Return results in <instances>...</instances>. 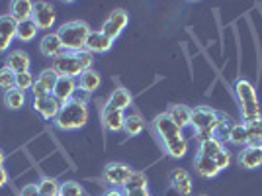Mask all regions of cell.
<instances>
[{"label":"cell","mask_w":262,"mask_h":196,"mask_svg":"<svg viewBox=\"0 0 262 196\" xmlns=\"http://www.w3.org/2000/svg\"><path fill=\"white\" fill-rule=\"evenodd\" d=\"M153 130H155V133L159 135L161 143H163L164 151L168 153L170 157L182 159L186 153H188L190 143H188V140L184 138L182 130L176 126L174 122L170 120V116H168L166 112L159 114L153 120Z\"/></svg>","instance_id":"obj_1"},{"label":"cell","mask_w":262,"mask_h":196,"mask_svg":"<svg viewBox=\"0 0 262 196\" xmlns=\"http://www.w3.org/2000/svg\"><path fill=\"white\" fill-rule=\"evenodd\" d=\"M88 122V106L86 102L73 98L61 106V112L55 120V128L61 131H77L82 130Z\"/></svg>","instance_id":"obj_2"},{"label":"cell","mask_w":262,"mask_h":196,"mask_svg":"<svg viewBox=\"0 0 262 196\" xmlns=\"http://www.w3.org/2000/svg\"><path fill=\"white\" fill-rule=\"evenodd\" d=\"M94 63V55L84 51L78 53H63L61 57L53 59V71L59 76L67 79H78L84 71H90Z\"/></svg>","instance_id":"obj_3"},{"label":"cell","mask_w":262,"mask_h":196,"mask_svg":"<svg viewBox=\"0 0 262 196\" xmlns=\"http://www.w3.org/2000/svg\"><path fill=\"white\" fill-rule=\"evenodd\" d=\"M235 96L239 100L243 124H251V122H256L258 118H262L258 94H256V88L252 87V83L245 81V79H239L235 83Z\"/></svg>","instance_id":"obj_4"},{"label":"cell","mask_w":262,"mask_h":196,"mask_svg":"<svg viewBox=\"0 0 262 196\" xmlns=\"http://www.w3.org/2000/svg\"><path fill=\"white\" fill-rule=\"evenodd\" d=\"M90 32L92 30H90V26L86 22L73 20V22L63 24L55 33L59 35V40H61L67 53H78V51H84Z\"/></svg>","instance_id":"obj_5"},{"label":"cell","mask_w":262,"mask_h":196,"mask_svg":"<svg viewBox=\"0 0 262 196\" xmlns=\"http://www.w3.org/2000/svg\"><path fill=\"white\" fill-rule=\"evenodd\" d=\"M219 112L209 106H196L192 108V118H190V128L194 130V138L198 143L206 142L213 138V130L217 126Z\"/></svg>","instance_id":"obj_6"},{"label":"cell","mask_w":262,"mask_h":196,"mask_svg":"<svg viewBox=\"0 0 262 196\" xmlns=\"http://www.w3.org/2000/svg\"><path fill=\"white\" fill-rule=\"evenodd\" d=\"M131 174H133V169L127 163L112 161L102 169V183H106L110 188H123Z\"/></svg>","instance_id":"obj_7"},{"label":"cell","mask_w":262,"mask_h":196,"mask_svg":"<svg viewBox=\"0 0 262 196\" xmlns=\"http://www.w3.org/2000/svg\"><path fill=\"white\" fill-rule=\"evenodd\" d=\"M127 22H129L127 12L121 10V8H118V10H114L108 18H106V22L102 24V30H100V32L104 33L108 40L116 42V40L121 35V32L127 28Z\"/></svg>","instance_id":"obj_8"},{"label":"cell","mask_w":262,"mask_h":196,"mask_svg":"<svg viewBox=\"0 0 262 196\" xmlns=\"http://www.w3.org/2000/svg\"><path fill=\"white\" fill-rule=\"evenodd\" d=\"M57 14L51 2H33V14L32 22L37 26V30H49L53 28Z\"/></svg>","instance_id":"obj_9"},{"label":"cell","mask_w":262,"mask_h":196,"mask_svg":"<svg viewBox=\"0 0 262 196\" xmlns=\"http://www.w3.org/2000/svg\"><path fill=\"white\" fill-rule=\"evenodd\" d=\"M61 102L53 96V94H47L43 98H35L33 100V110L37 112V114H41V118L47 122H55L57 120V116H59V112H61Z\"/></svg>","instance_id":"obj_10"},{"label":"cell","mask_w":262,"mask_h":196,"mask_svg":"<svg viewBox=\"0 0 262 196\" xmlns=\"http://www.w3.org/2000/svg\"><path fill=\"white\" fill-rule=\"evenodd\" d=\"M168 183L174 188L180 196H190L192 194V188H194V183H192V177L186 169H174L168 174Z\"/></svg>","instance_id":"obj_11"},{"label":"cell","mask_w":262,"mask_h":196,"mask_svg":"<svg viewBox=\"0 0 262 196\" xmlns=\"http://www.w3.org/2000/svg\"><path fill=\"white\" fill-rule=\"evenodd\" d=\"M4 67H8L14 75H20V73H26L30 71L32 67V61H30V55L22 51V49H14L6 55V61H4Z\"/></svg>","instance_id":"obj_12"},{"label":"cell","mask_w":262,"mask_h":196,"mask_svg":"<svg viewBox=\"0 0 262 196\" xmlns=\"http://www.w3.org/2000/svg\"><path fill=\"white\" fill-rule=\"evenodd\" d=\"M39 51L43 57H49V59H57V57H61L63 53H67L63 44H61V40H59V35L57 33H45L43 37H41V42H39Z\"/></svg>","instance_id":"obj_13"},{"label":"cell","mask_w":262,"mask_h":196,"mask_svg":"<svg viewBox=\"0 0 262 196\" xmlns=\"http://www.w3.org/2000/svg\"><path fill=\"white\" fill-rule=\"evenodd\" d=\"M237 163L243 167V169H260L262 167V149L260 147H251V145H247V147H243L241 153L237 155Z\"/></svg>","instance_id":"obj_14"},{"label":"cell","mask_w":262,"mask_h":196,"mask_svg":"<svg viewBox=\"0 0 262 196\" xmlns=\"http://www.w3.org/2000/svg\"><path fill=\"white\" fill-rule=\"evenodd\" d=\"M78 92V87H77V81L75 79H67V76H59V81H57V85L53 88V96L61 102V104H65L69 100H73L75 94Z\"/></svg>","instance_id":"obj_15"},{"label":"cell","mask_w":262,"mask_h":196,"mask_svg":"<svg viewBox=\"0 0 262 196\" xmlns=\"http://www.w3.org/2000/svg\"><path fill=\"white\" fill-rule=\"evenodd\" d=\"M131 104H133V96H131L129 90H127V88H123V87H118L112 94H110L108 102H106V106H104V108L125 112Z\"/></svg>","instance_id":"obj_16"},{"label":"cell","mask_w":262,"mask_h":196,"mask_svg":"<svg viewBox=\"0 0 262 196\" xmlns=\"http://www.w3.org/2000/svg\"><path fill=\"white\" fill-rule=\"evenodd\" d=\"M112 45H114V42L108 40L102 32H90V35H88V40H86V47H84V49L92 55L94 53H106V51L112 49Z\"/></svg>","instance_id":"obj_17"},{"label":"cell","mask_w":262,"mask_h":196,"mask_svg":"<svg viewBox=\"0 0 262 196\" xmlns=\"http://www.w3.org/2000/svg\"><path fill=\"white\" fill-rule=\"evenodd\" d=\"M100 85H102V76H100V73H96V71H84L82 75L77 79V87L80 92H84V94H92V92H96L100 88Z\"/></svg>","instance_id":"obj_18"},{"label":"cell","mask_w":262,"mask_h":196,"mask_svg":"<svg viewBox=\"0 0 262 196\" xmlns=\"http://www.w3.org/2000/svg\"><path fill=\"white\" fill-rule=\"evenodd\" d=\"M123 122H125V112H118V110H102V124L104 128L112 133L123 131Z\"/></svg>","instance_id":"obj_19"},{"label":"cell","mask_w":262,"mask_h":196,"mask_svg":"<svg viewBox=\"0 0 262 196\" xmlns=\"http://www.w3.org/2000/svg\"><path fill=\"white\" fill-rule=\"evenodd\" d=\"M8 14H10L18 24L28 22V20H32L33 2H30V0H14L10 4V12H8Z\"/></svg>","instance_id":"obj_20"},{"label":"cell","mask_w":262,"mask_h":196,"mask_svg":"<svg viewBox=\"0 0 262 196\" xmlns=\"http://www.w3.org/2000/svg\"><path fill=\"white\" fill-rule=\"evenodd\" d=\"M166 114L170 116V120L174 122L182 131H184L186 128H190V118H192V108H190V106L174 104V106H170V110H168Z\"/></svg>","instance_id":"obj_21"},{"label":"cell","mask_w":262,"mask_h":196,"mask_svg":"<svg viewBox=\"0 0 262 196\" xmlns=\"http://www.w3.org/2000/svg\"><path fill=\"white\" fill-rule=\"evenodd\" d=\"M194 169H196V173L200 174V177H204V179H215V177L221 173L213 159L202 157V155H198V153H196V157H194Z\"/></svg>","instance_id":"obj_22"},{"label":"cell","mask_w":262,"mask_h":196,"mask_svg":"<svg viewBox=\"0 0 262 196\" xmlns=\"http://www.w3.org/2000/svg\"><path fill=\"white\" fill-rule=\"evenodd\" d=\"M223 149H225V143H221L215 138H209L206 142L198 143V155L208 157V159H215Z\"/></svg>","instance_id":"obj_23"},{"label":"cell","mask_w":262,"mask_h":196,"mask_svg":"<svg viewBox=\"0 0 262 196\" xmlns=\"http://www.w3.org/2000/svg\"><path fill=\"white\" fill-rule=\"evenodd\" d=\"M233 126H235V122L231 120L227 114H221V112H219V120H217L215 130H213V138H215V140H219L221 143L229 142V135H231Z\"/></svg>","instance_id":"obj_24"},{"label":"cell","mask_w":262,"mask_h":196,"mask_svg":"<svg viewBox=\"0 0 262 196\" xmlns=\"http://www.w3.org/2000/svg\"><path fill=\"white\" fill-rule=\"evenodd\" d=\"M143 130H145V122H143V118L139 114H127V116H125V122H123V131H125V135L135 138V135H139Z\"/></svg>","instance_id":"obj_25"},{"label":"cell","mask_w":262,"mask_h":196,"mask_svg":"<svg viewBox=\"0 0 262 196\" xmlns=\"http://www.w3.org/2000/svg\"><path fill=\"white\" fill-rule=\"evenodd\" d=\"M247 126V145L251 147H260L262 145V118L256 122L245 124Z\"/></svg>","instance_id":"obj_26"},{"label":"cell","mask_w":262,"mask_h":196,"mask_svg":"<svg viewBox=\"0 0 262 196\" xmlns=\"http://www.w3.org/2000/svg\"><path fill=\"white\" fill-rule=\"evenodd\" d=\"M57 81H59V75L53 71V67L43 69V71L37 75V79H35V83H37L39 87H43L49 94H53V88H55V85H57Z\"/></svg>","instance_id":"obj_27"},{"label":"cell","mask_w":262,"mask_h":196,"mask_svg":"<svg viewBox=\"0 0 262 196\" xmlns=\"http://www.w3.org/2000/svg\"><path fill=\"white\" fill-rule=\"evenodd\" d=\"M16 30H18V22L12 18L10 14H0V35L6 40H16Z\"/></svg>","instance_id":"obj_28"},{"label":"cell","mask_w":262,"mask_h":196,"mask_svg":"<svg viewBox=\"0 0 262 196\" xmlns=\"http://www.w3.org/2000/svg\"><path fill=\"white\" fill-rule=\"evenodd\" d=\"M37 35V26L28 20V22L18 24V30H16V40L22 42V44H28V42H33Z\"/></svg>","instance_id":"obj_29"},{"label":"cell","mask_w":262,"mask_h":196,"mask_svg":"<svg viewBox=\"0 0 262 196\" xmlns=\"http://www.w3.org/2000/svg\"><path fill=\"white\" fill-rule=\"evenodd\" d=\"M37 190H39L41 196H59L61 183L55 181L53 177H43V179L37 183Z\"/></svg>","instance_id":"obj_30"},{"label":"cell","mask_w":262,"mask_h":196,"mask_svg":"<svg viewBox=\"0 0 262 196\" xmlns=\"http://www.w3.org/2000/svg\"><path fill=\"white\" fill-rule=\"evenodd\" d=\"M229 143L231 145H235V147H247V126L239 122V124H235L233 126V130H231V135H229Z\"/></svg>","instance_id":"obj_31"},{"label":"cell","mask_w":262,"mask_h":196,"mask_svg":"<svg viewBox=\"0 0 262 196\" xmlns=\"http://www.w3.org/2000/svg\"><path fill=\"white\" fill-rule=\"evenodd\" d=\"M139 188H149V179H147V173H143V171H133V174L123 186V190H139Z\"/></svg>","instance_id":"obj_32"},{"label":"cell","mask_w":262,"mask_h":196,"mask_svg":"<svg viewBox=\"0 0 262 196\" xmlns=\"http://www.w3.org/2000/svg\"><path fill=\"white\" fill-rule=\"evenodd\" d=\"M4 104H6L10 110H20L24 104H26V92L18 90V88H14V90H10V92H6V94H4Z\"/></svg>","instance_id":"obj_33"},{"label":"cell","mask_w":262,"mask_h":196,"mask_svg":"<svg viewBox=\"0 0 262 196\" xmlns=\"http://www.w3.org/2000/svg\"><path fill=\"white\" fill-rule=\"evenodd\" d=\"M16 88V75L12 73L8 67H0V90H4V94L6 92H10Z\"/></svg>","instance_id":"obj_34"},{"label":"cell","mask_w":262,"mask_h":196,"mask_svg":"<svg viewBox=\"0 0 262 196\" xmlns=\"http://www.w3.org/2000/svg\"><path fill=\"white\" fill-rule=\"evenodd\" d=\"M59 196H86V194H84V188L78 185L77 181H65V183H61Z\"/></svg>","instance_id":"obj_35"},{"label":"cell","mask_w":262,"mask_h":196,"mask_svg":"<svg viewBox=\"0 0 262 196\" xmlns=\"http://www.w3.org/2000/svg\"><path fill=\"white\" fill-rule=\"evenodd\" d=\"M33 85H35V79L30 71H26V73H20V75H16V88L18 90H22V92H32Z\"/></svg>","instance_id":"obj_36"},{"label":"cell","mask_w":262,"mask_h":196,"mask_svg":"<svg viewBox=\"0 0 262 196\" xmlns=\"http://www.w3.org/2000/svg\"><path fill=\"white\" fill-rule=\"evenodd\" d=\"M213 161H215L219 171H225V169H229V165H231V153L227 151V149H223Z\"/></svg>","instance_id":"obj_37"},{"label":"cell","mask_w":262,"mask_h":196,"mask_svg":"<svg viewBox=\"0 0 262 196\" xmlns=\"http://www.w3.org/2000/svg\"><path fill=\"white\" fill-rule=\"evenodd\" d=\"M20 196H41V194H39V190H37V185H26L22 188Z\"/></svg>","instance_id":"obj_38"},{"label":"cell","mask_w":262,"mask_h":196,"mask_svg":"<svg viewBox=\"0 0 262 196\" xmlns=\"http://www.w3.org/2000/svg\"><path fill=\"white\" fill-rule=\"evenodd\" d=\"M47 94H49V92H47V90H45L43 87H39L37 83L33 85V88H32V96H33V100H35V98H43V96H47Z\"/></svg>","instance_id":"obj_39"},{"label":"cell","mask_w":262,"mask_h":196,"mask_svg":"<svg viewBox=\"0 0 262 196\" xmlns=\"http://www.w3.org/2000/svg\"><path fill=\"white\" fill-rule=\"evenodd\" d=\"M123 196H151L149 188H139V190H123Z\"/></svg>","instance_id":"obj_40"},{"label":"cell","mask_w":262,"mask_h":196,"mask_svg":"<svg viewBox=\"0 0 262 196\" xmlns=\"http://www.w3.org/2000/svg\"><path fill=\"white\" fill-rule=\"evenodd\" d=\"M10 45H12V40H6V37H2V35H0V53H4Z\"/></svg>","instance_id":"obj_41"},{"label":"cell","mask_w":262,"mask_h":196,"mask_svg":"<svg viewBox=\"0 0 262 196\" xmlns=\"http://www.w3.org/2000/svg\"><path fill=\"white\" fill-rule=\"evenodd\" d=\"M8 183V173H6V169H4V165L0 167V188Z\"/></svg>","instance_id":"obj_42"},{"label":"cell","mask_w":262,"mask_h":196,"mask_svg":"<svg viewBox=\"0 0 262 196\" xmlns=\"http://www.w3.org/2000/svg\"><path fill=\"white\" fill-rule=\"evenodd\" d=\"M102 196H123V190H120V188H108Z\"/></svg>","instance_id":"obj_43"},{"label":"cell","mask_w":262,"mask_h":196,"mask_svg":"<svg viewBox=\"0 0 262 196\" xmlns=\"http://www.w3.org/2000/svg\"><path fill=\"white\" fill-rule=\"evenodd\" d=\"M4 159H6V155H4V151H2V149H0V167H2V165H4Z\"/></svg>","instance_id":"obj_44"},{"label":"cell","mask_w":262,"mask_h":196,"mask_svg":"<svg viewBox=\"0 0 262 196\" xmlns=\"http://www.w3.org/2000/svg\"><path fill=\"white\" fill-rule=\"evenodd\" d=\"M198 196H208V194H198Z\"/></svg>","instance_id":"obj_45"},{"label":"cell","mask_w":262,"mask_h":196,"mask_svg":"<svg viewBox=\"0 0 262 196\" xmlns=\"http://www.w3.org/2000/svg\"><path fill=\"white\" fill-rule=\"evenodd\" d=\"M260 149H262V145H260Z\"/></svg>","instance_id":"obj_46"}]
</instances>
